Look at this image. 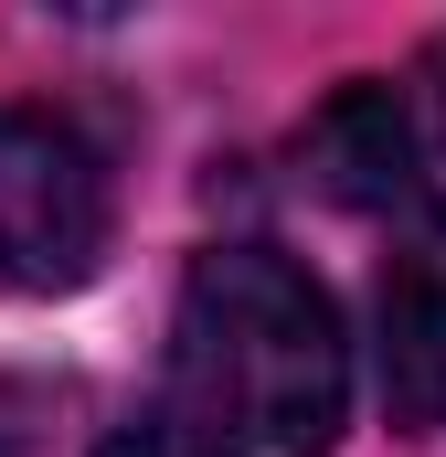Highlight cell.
I'll return each instance as SVG.
<instances>
[{"instance_id": "obj_1", "label": "cell", "mask_w": 446, "mask_h": 457, "mask_svg": "<svg viewBox=\"0 0 446 457\" xmlns=\"http://www.w3.org/2000/svg\"><path fill=\"white\" fill-rule=\"evenodd\" d=\"M213 457H330L351 426V341L330 287L277 245H202L170 298V394Z\"/></svg>"}, {"instance_id": "obj_2", "label": "cell", "mask_w": 446, "mask_h": 457, "mask_svg": "<svg viewBox=\"0 0 446 457\" xmlns=\"http://www.w3.org/2000/svg\"><path fill=\"white\" fill-rule=\"evenodd\" d=\"M309 181L351 213L446 234V32L404 75H351L309 117Z\"/></svg>"}, {"instance_id": "obj_3", "label": "cell", "mask_w": 446, "mask_h": 457, "mask_svg": "<svg viewBox=\"0 0 446 457\" xmlns=\"http://www.w3.org/2000/svg\"><path fill=\"white\" fill-rule=\"evenodd\" d=\"M107 160L75 117L54 107H0V287L54 298L86 287L107 255Z\"/></svg>"}, {"instance_id": "obj_4", "label": "cell", "mask_w": 446, "mask_h": 457, "mask_svg": "<svg viewBox=\"0 0 446 457\" xmlns=\"http://www.w3.org/2000/svg\"><path fill=\"white\" fill-rule=\"evenodd\" d=\"M372 394L393 436H446V255H393L372 277Z\"/></svg>"}, {"instance_id": "obj_5", "label": "cell", "mask_w": 446, "mask_h": 457, "mask_svg": "<svg viewBox=\"0 0 446 457\" xmlns=\"http://www.w3.org/2000/svg\"><path fill=\"white\" fill-rule=\"evenodd\" d=\"M96 457H213V447H202V436H192V426H181L170 404H149V415L107 426V436H96Z\"/></svg>"}]
</instances>
